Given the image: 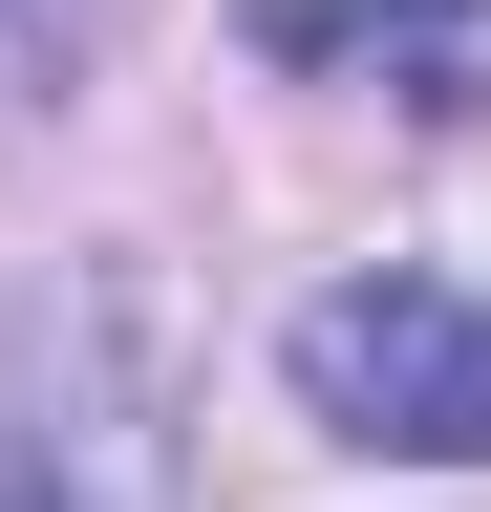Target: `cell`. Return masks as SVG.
Listing matches in <instances>:
<instances>
[{
  "instance_id": "1",
  "label": "cell",
  "mask_w": 491,
  "mask_h": 512,
  "mask_svg": "<svg viewBox=\"0 0 491 512\" xmlns=\"http://www.w3.org/2000/svg\"><path fill=\"white\" fill-rule=\"evenodd\" d=\"M0 512H171V384L107 299H0Z\"/></svg>"
},
{
  "instance_id": "2",
  "label": "cell",
  "mask_w": 491,
  "mask_h": 512,
  "mask_svg": "<svg viewBox=\"0 0 491 512\" xmlns=\"http://www.w3.org/2000/svg\"><path fill=\"white\" fill-rule=\"evenodd\" d=\"M299 406L406 470H491V299L470 278H342L299 299Z\"/></svg>"
},
{
  "instance_id": "3",
  "label": "cell",
  "mask_w": 491,
  "mask_h": 512,
  "mask_svg": "<svg viewBox=\"0 0 491 512\" xmlns=\"http://www.w3.org/2000/svg\"><path fill=\"white\" fill-rule=\"evenodd\" d=\"M257 64H406L427 107H470V0H257Z\"/></svg>"
},
{
  "instance_id": "4",
  "label": "cell",
  "mask_w": 491,
  "mask_h": 512,
  "mask_svg": "<svg viewBox=\"0 0 491 512\" xmlns=\"http://www.w3.org/2000/svg\"><path fill=\"white\" fill-rule=\"evenodd\" d=\"M86 64V0H0V86H65Z\"/></svg>"
}]
</instances>
